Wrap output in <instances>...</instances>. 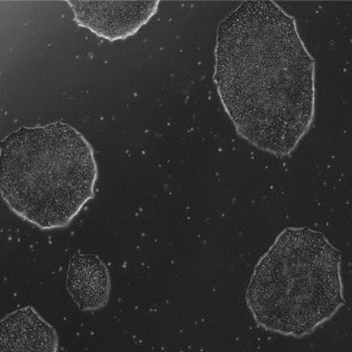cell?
<instances>
[{
	"mask_svg": "<svg viewBox=\"0 0 352 352\" xmlns=\"http://www.w3.org/2000/svg\"><path fill=\"white\" fill-rule=\"evenodd\" d=\"M314 59L274 1H246L219 25L214 82L242 138L283 157L314 116Z\"/></svg>",
	"mask_w": 352,
	"mask_h": 352,
	"instance_id": "obj_1",
	"label": "cell"
},
{
	"mask_svg": "<svg viewBox=\"0 0 352 352\" xmlns=\"http://www.w3.org/2000/svg\"><path fill=\"white\" fill-rule=\"evenodd\" d=\"M0 157L3 200L41 230L65 228L94 198V152L67 123L21 127L1 142Z\"/></svg>",
	"mask_w": 352,
	"mask_h": 352,
	"instance_id": "obj_2",
	"label": "cell"
},
{
	"mask_svg": "<svg viewBox=\"0 0 352 352\" xmlns=\"http://www.w3.org/2000/svg\"><path fill=\"white\" fill-rule=\"evenodd\" d=\"M341 252L322 232L289 228L256 264L246 302L258 326L303 338L345 304Z\"/></svg>",
	"mask_w": 352,
	"mask_h": 352,
	"instance_id": "obj_3",
	"label": "cell"
},
{
	"mask_svg": "<svg viewBox=\"0 0 352 352\" xmlns=\"http://www.w3.org/2000/svg\"><path fill=\"white\" fill-rule=\"evenodd\" d=\"M75 21L109 41H122L146 25L159 1H67Z\"/></svg>",
	"mask_w": 352,
	"mask_h": 352,
	"instance_id": "obj_4",
	"label": "cell"
},
{
	"mask_svg": "<svg viewBox=\"0 0 352 352\" xmlns=\"http://www.w3.org/2000/svg\"><path fill=\"white\" fill-rule=\"evenodd\" d=\"M57 350L56 330L32 306L8 314L0 324L1 352H56Z\"/></svg>",
	"mask_w": 352,
	"mask_h": 352,
	"instance_id": "obj_5",
	"label": "cell"
},
{
	"mask_svg": "<svg viewBox=\"0 0 352 352\" xmlns=\"http://www.w3.org/2000/svg\"><path fill=\"white\" fill-rule=\"evenodd\" d=\"M67 289L81 311L104 307L111 294V276L104 262L95 254H75L67 268Z\"/></svg>",
	"mask_w": 352,
	"mask_h": 352,
	"instance_id": "obj_6",
	"label": "cell"
}]
</instances>
